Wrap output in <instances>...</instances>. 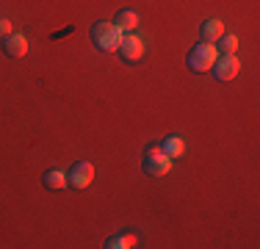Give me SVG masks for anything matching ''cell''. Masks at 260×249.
I'll use <instances>...</instances> for the list:
<instances>
[{"label": "cell", "instance_id": "obj_8", "mask_svg": "<svg viewBox=\"0 0 260 249\" xmlns=\"http://www.w3.org/2000/svg\"><path fill=\"white\" fill-rule=\"evenodd\" d=\"M114 25L122 30V34H125V30H127V34H133V30L139 28V11H133V9H122L119 14L114 17Z\"/></svg>", "mask_w": 260, "mask_h": 249}, {"label": "cell", "instance_id": "obj_6", "mask_svg": "<svg viewBox=\"0 0 260 249\" xmlns=\"http://www.w3.org/2000/svg\"><path fill=\"white\" fill-rule=\"evenodd\" d=\"M210 72H213V78H216V80H233L235 75L241 72V61H238V55H219Z\"/></svg>", "mask_w": 260, "mask_h": 249}, {"label": "cell", "instance_id": "obj_11", "mask_svg": "<svg viewBox=\"0 0 260 249\" xmlns=\"http://www.w3.org/2000/svg\"><path fill=\"white\" fill-rule=\"evenodd\" d=\"M42 183H45V189L58 191V189H64V185H67V172H61V169H50V172H45Z\"/></svg>", "mask_w": 260, "mask_h": 249}, {"label": "cell", "instance_id": "obj_13", "mask_svg": "<svg viewBox=\"0 0 260 249\" xmlns=\"http://www.w3.org/2000/svg\"><path fill=\"white\" fill-rule=\"evenodd\" d=\"M219 50L221 55H235V50H238V36H233V34H221L219 36Z\"/></svg>", "mask_w": 260, "mask_h": 249}, {"label": "cell", "instance_id": "obj_1", "mask_svg": "<svg viewBox=\"0 0 260 249\" xmlns=\"http://www.w3.org/2000/svg\"><path fill=\"white\" fill-rule=\"evenodd\" d=\"M216 58H219V50L216 45H210V42H202V45H194L188 50V55H185V64H188L191 72H210L216 64Z\"/></svg>", "mask_w": 260, "mask_h": 249}, {"label": "cell", "instance_id": "obj_5", "mask_svg": "<svg viewBox=\"0 0 260 249\" xmlns=\"http://www.w3.org/2000/svg\"><path fill=\"white\" fill-rule=\"evenodd\" d=\"M116 53L122 55L125 61H141V55H144V39L141 36H136V34H127V36H122V42H119V50Z\"/></svg>", "mask_w": 260, "mask_h": 249}, {"label": "cell", "instance_id": "obj_10", "mask_svg": "<svg viewBox=\"0 0 260 249\" xmlns=\"http://www.w3.org/2000/svg\"><path fill=\"white\" fill-rule=\"evenodd\" d=\"M160 149H164V152L169 155L172 161H175V158H183V152H185V141L180 139V136H166V139L160 141Z\"/></svg>", "mask_w": 260, "mask_h": 249}, {"label": "cell", "instance_id": "obj_4", "mask_svg": "<svg viewBox=\"0 0 260 249\" xmlns=\"http://www.w3.org/2000/svg\"><path fill=\"white\" fill-rule=\"evenodd\" d=\"M91 180H94V166H91L89 161H78V164L67 172V185H72V189H78V191L89 189Z\"/></svg>", "mask_w": 260, "mask_h": 249}, {"label": "cell", "instance_id": "obj_7", "mask_svg": "<svg viewBox=\"0 0 260 249\" xmlns=\"http://www.w3.org/2000/svg\"><path fill=\"white\" fill-rule=\"evenodd\" d=\"M3 53L9 55V58H22V55L28 53V39L22 34H9L3 39Z\"/></svg>", "mask_w": 260, "mask_h": 249}, {"label": "cell", "instance_id": "obj_12", "mask_svg": "<svg viewBox=\"0 0 260 249\" xmlns=\"http://www.w3.org/2000/svg\"><path fill=\"white\" fill-rule=\"evenodd\" d=\"M139 244V238H136L133 233H122V235H114V238H108V249H130Z\"/></svg>", "mask_w": 260, "mask_h": 249}, {"label": "cell", "instance_id": "obj_9", "mask_svg": "<svg viewBox=\"0 0 260 249\" xmlns=\"http://www.w3.org/2000/svg\"><path fill=\"white\" fill-rule=\"evenodd\" d=\"M221 34H224V22H221V20H205V22H202V28H200L202 42H210V45H216Z\"/></svg>", "mask_w": 260, "mask_h": 249}, {"label": "cell", "instance_id": "obj_2", "mask_svg": "<svg viewBox=\"0 0 260 249\" xmlns=\"http://www.w3.org/2000/svg\"><path fill=\"white\" fill-rule=\"evenodd\" d=\"M122 30L116 28L114 22H94V28H91V42L97 45V50H103V53H114V50H119V42H122Z\"/></svg>", "mask_w": 260, "mask_h": 249}, {"label": "cell", "instance_id": "obj_3", "mask_svg": "<svg viewBox=\"0 0 260 249\" xmlns=\"http://www.w3.org/2000/svg\"><path fill=\"white\" fill-rule=\"evenodd\" d=\"M141 166H144V172L150 174V177H164V174H169V169H172V158L160 149V144L158 147H150L144 152V161H141Z\"/></svg>", "mask_w": 260, "mask_h": 249}, {"label": "cell", "instance_id": "obj_14", "mask_svg": "<svg viewBox=\"0 0 260 249\" xmlns=\"http://www.w3.org/2000/svg\"><path fill=\"white\" fill-rule=\"evenodd\" d=\"M9 34H11V20H6V17H0V36L6 39Z\"/></svg>", "mask_w": 260, "mask_h": 249}]
</instances>
